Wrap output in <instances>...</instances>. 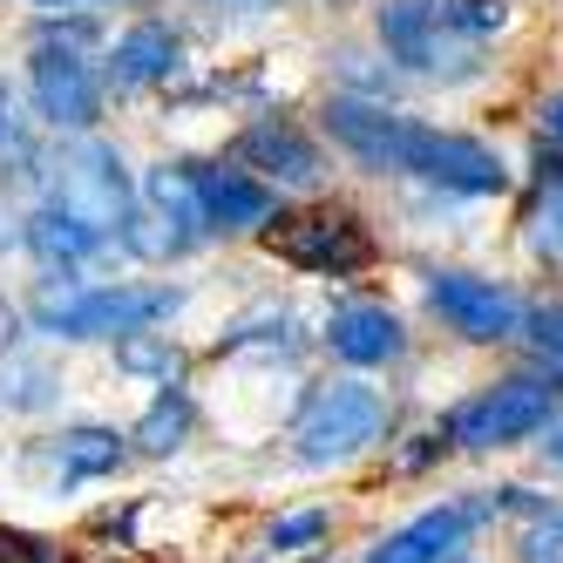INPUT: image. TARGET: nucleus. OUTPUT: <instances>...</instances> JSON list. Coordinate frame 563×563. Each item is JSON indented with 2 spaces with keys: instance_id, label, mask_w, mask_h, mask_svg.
<instances>
[{
  "instance_id": "f257e3e1",
  "label": "nucleus",
  "mask_w": 563,
  "mask_h": 563,
  "mask_svg": "<svg viewBox=\"0 0 563 563\" xmlns=\"http://www.w3.org/2000/svg\"><path fill=\"white\" fill-rule=\"evenodd\" d=\"M184 306V286H75V278H48L34 292L27 319L55 340H123L143 333L156 319H170Z\"/></svg>"
},
{
  "instance_id": "f03ea898",
  "label": "nucleus",
  "mask_w": 563,
  "mask_h": 563,
  "mask_svg": "<svg viewBox=\"0 0 563 563\" xmlns=\"http://www.w3.org/2000/svg\"><path fill=\"white\" fill-rule=\"evenodd\" d=\"M556 400H563V380L530 367V374H509V380H489V387H475L462 394L449 415H441V441H455V449L468 455H489V449H516V441H537V428L556 415Z\"/></svg>"
},
{
  "instance_id": "7ed1b4c3",
  "label": "nucleus",
  "mask_w": 563,
  "mask_h": 563,
  "mask_svg": "<svg viewBox=\"0 0 563 563\" xmlns=\"http://www.w3.org/2000/svg\"><path fill=\"white\" fill-rule=\"evenodd\" d=\"M380 428H387L380 387H367V380H327L299 408V421H292V455L306 468H340L353 455H367L374 441H380Z\"/></svg>"
},
{
  "instance_id": "20e7f679",
  "label": "nucleus",
  "mask_w": 563,
  "mask_h": 563,
  "mask_svg": "<svg viewBox=\"0 0 563 563\" xmlns=\"http://www.w3.org/2000/svg\"><path fill=\"white\" fill-rule=\"evenodd\" d=\"M115 238H123L136 258H150V265L190 258V252L211 238L190 170H184V164H156V170L143 177V190H136V205H130V218H123V231H115Z\"/></svg>"
},
{
  "instance_id": "39448f33",
  "label": "nucleus",
  "mask_w": 563,
  "mask_h": 563,
  "mask_svg": "<svg viewBox=\"0 0 563 563\" xmlns=\"http://www.w3.org/2000/svg\"><path fill=\"white\" fill-rule=\"evenodd\" d=\"M374 34L387 62H400L408 75H428V82H468L475 75V42L449 27L441 0H380Z\"/></svg>"
},
{
  "instance_id": "423d86ee",
  "label": "nucleus",
  "mask_w": 563,
  "mask_h": 563,
  "mask_svg": "<svg viewBox=\"0 0 563 563\" xmlns=\"http://www.w3.org/2000/svg\"><path fill=\"white\" fill-rule=\"evenodd\" d=\"M265 252L286 258L312 278H353L374 265V231L353 211H278V224L265 231Z\"/></svg>"
},
{
  "instance_id": "0eeeda50",
  "label": "nucleus",
  "mask_w": 563,
  "mask_h": 563,
  "mask_svg": "<svg viewBox=\"0 0 563 563\" xmlns=\"http://www.w3.org/2000/svg\"><path fill=\"white\" fill-rule=\"evenodd\" d=\"M55 205H68L75 218H82L89 231H102V238L123 231V218H130V205H136V184H130V170H123V156H115V143L82 136V143L62 156V170H55Z\"/></svg>"
},
{
  "instance_id": "6e6552de",
  "label": "nucleus",
  "mask_w": 563,
  "mask_h": 563,
  "mask_svg": "<svg viewBox=\"0 0 563 563\" xmlns=\"http://www.w3.org/2000/svg\"><path fill=\"white\" fill-rule=\"evenodd\" d=\"M408 177L455 190V197H503L509 190L503 150H489L482 136H462V130H434V123L408 130Z\"/></svg>"
},
{
  "instance_id": "1a4fd4ad",
  "label": "nucleus",
  "mask_w": 563,
  "mask_h": 563,
  "mask_svg": "<svg viewBox=\"0 0 563 563\" xmlns=\"http://www.w3.org/2000/svg\"><path fill=\"white\" fill-rule=\"evenodd\" d=\"M27 96H34V115H42L48 130L89 136V130L102 123V75L89 68L82 48H48V42H34Z\"/></svg>"
},
{
  "instance_id": "9d476101",
  "label": "nucleus",
  "mask_w": 563,
  "mask_h": 563,
  "mask_svg": "<svg viewBox=\"0 0 563 563\" xmlns=\"http://www.w3.org/2000/svg\"><path fill=\"white\" fill-rule=\"evenodd\" d=\"M428 306L449 333H462L468 346H503L522 327V299L503 286V278L482 272H434L428 278Z\"/></svg>"
},
{
  "instance_id": "9b49d317",
  "label": "nucleus",
  "mask_w": 563,
  "mask_h": 563,
  "mask_svg": "<svg viewBox=\"0 0 563 563\" xmlns=\"http://www.w3.org/2000/svg\"><path fill=\"white\" fill-rule=\"evenodd\" d=\"M319 123H327V136L367 177H408V130H415V115H400V109H387L374 96H333L327 109H319Z\"/></svg>"
},
{
  "instance_id": "f8f14e48",
  "label": "nucleus",
  "mask_w": 563,
  "mask_h": 563,
  "mask_svg": "<svg viewBox=\"0 0 563 563\" xmlns=\"http://www.w3.org/2000/svg\"><path fill=\"white\" fill-rule=\"evenodd\" d=\"M231 164L278 184V190H312L327 177V156H319V143L292 123V115H258V123H245L231 136Z\"/></svg>"
},
{
  "instance_id": "ddd939ff",
  "label": "nucleus",
  "mask_w": 563,
  "mask_h": 563,
  "mask_svg": "<svg viewBox=\"0 0 563 563\" xmlns=\"http://www.w3.org/2000/svg\"><path fill=\"white\" fill-rule=\"evenodd\" d=\"M496 516V496H468V503H441V509H421L415 522H400L394 537H380L367 550V563H449L468 550L475 522Z\"/></svg>"
},
{
  "instance_id": "4468645a",
  "label": "nucleus",
  "mask_w": 563,
  "mask_h": 563,
  "mask_svg": "<svg viewBox=\"0 0 563 563\" xmlns=\"http://www.w3.org/2000/svg\"><path fill=\"white\" fill-rule=\"evenodd\" d=\"M197 184V205H205V231H258L278 218V190L238 164H184Z\"/></svg>"
},
{
  "instance_id": "2eb2a0df",
  "label": "nucleus",
  "mask_w": 563,
  "mask_h": 563,
  "mask_svg": "<svg viewBox=\"0 0 563 563\" xmlns=\"http://www.w3.org/2000/svg\"><path fill=\"white\" fill-rule=\"evenodd\" d=\"M184 68V34L164 21H136L109 42V68H102V89L115 96H143V89H164L170 75Z\"/></svg>"
},
{
  "instance_id": "dca6fc26",
  "label": "nucleus",
  "mask_w": 563,
  "mask_h": 563,
  "mask_svg": "<svg viewBox=\"0 0 563 563\" xmlns=\"http://www.w3.org/2000/svg\"><path fill=\"white\" fill-rule=\"evenodd\" d=\"M400 346H408V327L387 306H340L327 319V353L346 367H387V360H400Z\"/></svg>"
},
{
  "instance_id": "f3484780",
  "label": "nucleus",
  "mask_w": 563,
  "mask_h": 563,
  "mask_svg": "<svg viewBox=\"0 0 563 563\" xmlns=\"http://www.w3.org/2000/svg\"><path fill=\"white\" fill-rule=\"evenodd\" d=\"M21 245H27L34 258H42L48 272H75V265H89V258L109 245V238H102V231H89V224L75 218L68 205H55V197H48V205H34V211H27Z\"/></svg>"
},
{
  "instance_id": "a211bd4d",
  "label": "nucleus",
  "mask_w": 563,
  "mask_h": 563,
  "mask_svg": "<svg viewBox=\"0 0 563 563\" xmlns=\"http://www.w3.org/2000/svg\"><path fill=\"white\" fill-rule=\"evenodd\" d=\"M123 434L115 428H96V421H82V428H62L55 434V462H62V482H96V475H115L123 468Z\"/></svg>"
},
{
  "instance_id": "6ab92c4d",
  "label": "nucleus",
  "mask_w": 563,
  "mask_h": 563,
  "mask_svg": "<svg viewBox=\"0 0 563 563\" xmlns=\"http://www.w3.org/2000/svg\"><path fill=\"white\" fill-rule=\"evenodd\" d=\"M530 252L543 265H563V150L543 143L537 156V211H530Z\"/></svg>"
},
{
  "instance_id": "aec40b11",
  "label": "nucleus",
  "mask_w": 563,
  "mask_h": 563,
  "mask_svg": "<svg viewBox=\"0 0 563 563\" xmlns=\"http://www.w3.org/2000/svg\"><path fill=\"white\" fill-rule=\"evenodd\" d=\"M190 421H197V408H190V394L177 387V380H164V394L143 408V421L130 428V441L143 455H177L184 441H190Z\"/></svg>"
},
{
  "instance_id": "412c9836",
  "label": "nucleus",
  "mask_w": 563,
  "mask_h": 563,
  "mask_svg": "<svg viewBox=\"0 0 563 563\" xmlns=\"http://www.w3.org/2000/svg\"><path fill=\"white\" fill-rule=\"evenodd\" d=\"M516 346L530 353L543 374H556V380H563V299H550V306H522Z\"/></svg>"
},
{
  "instance_id": "4be33fe9",
  "label": "nucleus",
  "mask_w": 563,
  "mask_h": 563,
  "mask_svg": "<svg viewBox=\"0 0 563 563\" xmlns=\"http://www.w3.org/2000/svg\"><path fill=\"white\" fill-rule=\"evenodd\" d=\"M115 360H123L130 374H156V380H177V367H184V353H177L164 333H150V327L115 340Z\"/></svg>"
},
{
  "instance_id": "5701e85b",
  "label": "nucleus",
  "mask_w": 563,
  "mask_h": 563,
  "mask_svg": "<svg viewBox=\"0 0 563 563\" xmlns=\"http://www.w3.org/2000/svg\"><path fill=\"white\" fill-rule=\"evenodd\" d=\"M516 550H522V563H563V509H556V503L530 509V522H522Z\"/></svg>"
},
{
  "instance_id": "b1692460",
  "label": "nucleus",
  "mask_w": 563,
  "mask_h": 563,
  "mask_svg": "<svg viewBox=\"0 0 563 563\" xmlns=\"http://www.w3.org/2000/svg\"><path fill=\"white\" fill-rule=\"evenodd\" d=\"M0 400H8V408H48L55 400V374L48 367H27V360H8V374H0Z\"/></svg>"
},
{
  "instance_id": "393cba45",
  "label": "nucleus",
  "mask_w": 563,
  "mask_h": 563,
  "mask_svg": "<svg viewBox=\"0 0 563 563\" xmlns=\"http://www.w3.org/2000/svg\"><path fill=\"white\" fill-rule=\"evenodd\" d=\"M441 14H449L455 34L482 42V34H503L509 27V0H441Z\"/></svg>"
},
{
  "instance_id": "a878e982",
  "label": "nucleus",
  "mask_w": 563,
  "mask_h": 563,
  "mask_svg": "<svg viewBox=\"0 0 563 563\" xmlns=\"http://www.w3.org/2000/svg\"><path fill=\"white\" fill-rule=\"evenodd\" d=\"M34 42H48V48H82L96 42V14L89 8H62V14H42L34 21Z\"/></svg>"
},
{
  "instance_id": "bb28decb",
  "label": "nucleus",
  "mask_w": 563,
  "mask_h": 563,
  "mask_svg": "<svg viewBox=\"0 0 563 563\" xmlns=\"http://www.w3.org/2000/svg\"><path fill=\"white\" fill-rule=\"evenodd\" d=\"M319 537H327V509H292L265 530V550H312Z\"/></svg>"
},
{
  "instance_id": "cd10ccee",
  "label": "nucleus",
  "mask_w": 563,
  "mask_h": 563,
  "mask_svg": "<svg viewBox=\"0 0 563 563\" xmlns=\"http://www.w3.org/2000/svg\"><path fill=\"white\" fill-rule=\"evenodd\" d=\"M0 563H62V550L34 530H14V522H0Z\"/></svg>"
},
{
  "instance_id": "c85d7f7f",
  "label": "nucleus",
  "mask_w": 563,
  "mask_h": 563,
  "mask_svg": "<svg viewBox=\"0 0 563 563\" xmlns=\"http://www.w3.org/2000/svg\"><path fill=\"white\" fill-rule=\"evenodd\" d=\"M21 136H27V130H21V102H14V89H8V82H0V156H8Z\"/></svg>"
},
{
  "instance_id": "c756f323",
  "label": "nucleus",
  "mask_w": 563,
  "mask_h": 563,
  "mask_svg": "<svg viewBox=\"0 0 563 563\" xmlns=\"http://www.w3.org/2000/svg\"><path fill=\"white\" fill-rule=\"evenodd\" d=\"M537 123H543V143H550V150H563V96H550V102L537 109Z\"/></svg>"
},
{
  "instance_id": "7c9ffc66",
  "label": "nucleus",
  "mask_w": 563,
  "mask_h": 563,
  "mask_svg": "<svg viewBox=\"0 0 563 563\" xmlns=\"http://www.w3.org/2000/svg\"><path fill=\"white\" fill-rule=\"evenodd\" d=\"M537 434H543V441H537V449H543V462H550V468H563V415H550Z\"/></svg>"
},
{
  "instance_id": "2f4dec72",
  "label": "nucleus",
  "mask_w": 563,
  "mask_h": 563,
  "mask_svg": "<svg viewBox=\"0 0 563 563\" xmlns=\"http://www.w3.org/2000/svg\"><path fill=\"white\" fill-rule=\"evenodd\" d=\"M14 340H21V306H8V299H0V360L14 353Z\"/></svg>"
},
{
  "instance_id": "473e14b6",
  "label": "nucleus",
  "mask_w": 563,
  "mask_h": 563,
  "mask_svg": "<svg viewBox=\"0 0 563 563\" xmlns=\"http://www.w3.org/2000/svg\"><path fill=\"white\" fill-rule=\"evenodd\" d=\"M205 8H231V14H278L286 0H205Z\"/></svg>"
},
{
  "instance_id": "72a5a7b5",
  "label": "nucleus",
  "mask_w": 563,
  "mask_h": 563,
  "mask_svg": "<svg viewBox=\"0 0 563 563\" xmlns=\"http://www.w3.org/2000/svg\"><path fill=\"white\" fill-rule=\"evenodd\" d=\"M34 8H96V0H34Z\"/></svg>"
},
{
  "instance_id": "f704fd0d",
  "label": "nucleus",
  "mask_w": 563,
  "mask_h": 563,
  "mask_svg": "<svg viewBox=\"0 0 563 563\" xmlns=\"http://www.w3.org/2000/svg\"><path fill=\"white\" fill-rule=\"evenodd\" d=\"M96 8H102V0H96ZM115 8H136V0H115Z\"/></svg>"
},
{
  "instance_id": "c9c22d12",
  "label": "nucleus",
  "mask_w": 563,
  "mask_h": 563,
  "mask_svg": "<svg viewBox=\"0 0 563 563\" xmlns=\"http://www.w3.org/2000/svg\"><path fill=\"white\" fill-rule=\"evenodd\" d=\"M449 563H468V550H462V556H449Z\"/></svg>"
}]
</instances>
